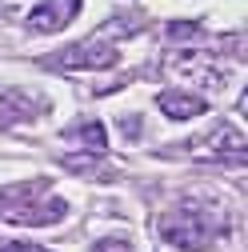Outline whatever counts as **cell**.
I'll list each match as a JSON object with an SVG mask.
<instances>
[{
    "label": "cell",
    "instance_id": "7a4b0ae2",
    "mask_svg": "<svg viewBox=\"0 0 248 252\" xmlns=\"http://www.w3.org/2000/svg\"><path fill=\"white\" fill-rule=\"evenodd\" d=\"M60 216H64V200L52 196L44 180L0 188V220H12V224H52Z\"/></svg>",
    "mask_w": 248,
    "mask_h": 252
},
{
    "label": "cell",
    "instance_id": "277c9868",
    "mask_svg": "<svg viewBox=\"0 0 248 252\" xmlns=\"http://www.w3.org/2000/svg\"><path fill=\"white\" fill-rule=\"evenodd\" d=\"M184 152L196 156V160H228V164H240V160H244V132L220 124V128H212V132L188 140Z\"/></svg>",
    "mask_w": 248,
    "mask_h": 252
},
{
    "label": "cell",
    "instance_id": "6da1fadb",
    "mask_svg": "<svg viewBox=\"0 0 248 252\" xmlns=\"http://www.w3.org/2000/svg\"><path fill=\"white\" fill-rule=\"evenodd\" d=\"M224 232H228L224 216L216 208H204V204H180L156 220V236L172 248H184V252H204L216 240H224Z\"/></svg>",
    "mask_w": 248,
    "mask_h": 252
},
{
    "label": "cell",
    "instance_id": "9c48e42d",
    "mask_svg": "<svg viewBox=\"0 0 248 252\" xmlns=\"http://www.w3.org/2000/svg\"><path fill=\"white\" fill-rule=\"evenodd\" d=\"M48 104L44 100H36V96H24V92L20 88H8L4 92V96H0V120H28V116H32V112H44Z\"/></svg>",
    "mask_w": 248,
    "mask_h": 252
},
{
    "label": "cell",
    "instance_id": "52a82bcc",
    "mask_svg": "<svg viewBox=\"0 0 248 252\" xmlns=\"http://www.w3.org/2000/svg\"><path fill=\"white\" fill-rule=\"evenodd\" d=\"M80 12V0H44L40 8L28 12V28L32 32H56V28L72 24Z\"/></svg>",
    "mask_w": 248,
    "mask_h": 252
},
{
    "label": "cell",
    "instance_id": "30bf717a",
    "mask_svg": "<svg viewBox=\"0 0 248 252\" xmlns=\"http://www.w3.org/2000/svg\"><path fill=\"white\" fill-rule=\"evenodd\" d=\"M92 252H132V244L124 240V236H104V240L92 248Z\"/></svg>",
    "mask_w": 248,
    "mask_h": 252
},
{
    "label": "cell",
    "instance_id": "3957f363",
    "mask_svg": "<svg viewBox=\"0 0 248 252\" xmlns=\"http://www.w3.org/2000/svg\"><path fill=\"white\" fill-rule=\"evenodd\" d=\"M116 60H120V48L112 44V36H108V32H96V36H88V40L64 48V52H56L52 64H56V68H76V72H84V68H112Z\"/></svg>",
    "mask_w": 248,
    "mask_h": 252
},
{
    "label": "cell",
    "instance_id": "8992f818",
    "mask_svg": "<svg viewBox=\"0 0 248 252\" xmlns=\"http://www.w3.org/2000/svg\"><path fill=\"white\" fill-rule=\"evenodd\" d=\"M168 68H172L176 76H184L188 84H196V88H208V92L228 84V68H224L216 56H208V52H176V56L168 60Z\"/></svg>",
    "mask_w": 248,
    "mask_h": 252
},
{
    "label": "cell",
    "instance_id": "5b68a950",
    "mask_svg": "<svg viewBox=\"0 0 248 252\" xmlns=\"http://www.w3.org/2000/svg\"><path fill=\"white\" fill-rule=\"evenodd\" d=\"M60 144H64V148H72V152L64 156L72 168H84V164L100 160V156L108 152L104 128H100L96 120H80V124H72V128H64V132H60Z\"/></svg>",
    "mask_w": 248,
    "mask_h": 252
},
{
    "label": "cell",
    "instance_id": "8fae6325",
    "mask_svg": "<svg viewBox=\"0 0 248 252\" xmlns=\"http://www.w3.org/2000/svg\"><path fill=\"white\" fill-rule=\"evenodd\" d=\"M0 252H44L40 244H28V240H8V236H0Z\"/></svg>",
    "mask_w": 248,
    "mask_h": 252
},
{
    "label": "cell",
    "instance_id": "ba28073f",
    "mask_svg": "<svg viewBox=\"0 0 248 252\" xmlns=\"http://www.w3.org/2000/svg\"><path fill=\"white\" fill-rule=\"evenodd\" d=\"M156 108L168 116V120H188V116H200L204 108H208V100L204 96H192V92H160L156 96Z\"/></svg>",
    "mask_w": 248,
    "mask_h": 252
}]
</instances>
